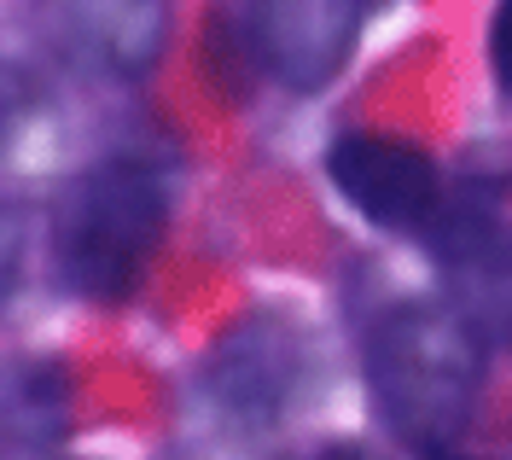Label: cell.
Listing matches in <instances>:
<instances>
[{"mask_svg":"<svg viewBox=\"0 0 512 460\" xmlns=\"http://www.w3.org/2000/svg\"><path fill=\"white\" fill-rule=\"evenodd\" d=\"M489 379V338L454 303H396L367 332V385L379 420L414 449L460 437Z\"/></svg>","mask_w":512,"mask_h":460,"instance_id":"1","label":"cell"},{"mask_svg":"<svg viewBox=\"0 0 512 460\" xmlns=\"http://www.w3.org/2000/svg\"><path fill=\"white\" fill-rule=\"evenodd\" d=\"M169 228V198L152 164L99 158L64 187L53 210L59 280L88 303H117L140 286Z\"/></svg>","mask_w":512,"mask_h":460,"instance_id":"2","label":"cell"},{"mask_svg":"<svg viewBox=\"0 0 512 460\" xmlns=\"http://www.w3.org/2000/svg\"><path fill=\"white\" fill-rule=\"evenodd\" d=\"M239 35H227L256 70L286 82L291 94H315L338 70L350 65L355 35H361V6L344 0H291V6H233L227 12Z\"/></svg>","mask_w":512,"mask_h":460,"instance_id":"3","label":"cell"},{"mask_svg":"<svg viewBox=\"0 0 512 460\" xmlns=\"http://www.w3.org/2000/svg\"><path fill=\"white\" fill-rule=\"evenodd\" d=\"M326 175H332V187L350 198L373 228L414 233V228H425V222H437L443 175H437V164L419 152L414 140L350 129V134L332 140Z\"/></svg>","mask_w":512,"mask_h":460,"instance_id":"4","label":"cell"},{"mask_svg":"<svg viewBox=\"0 0 512 460\" xmlns=\"http://www.w3.org/2000/svg\"><path fill=\"white\" fill-rule=\"evenodd\" d=\"M41 18L59 30L53 41L64 47V59L117 82H140L169 47V6L158 0H117V6L82 0V6H47Z\"/></svg>","mask_w":512,"mask_h":460,"instance_id":"5","label":"cell"},{"mask_svg":"<svg viewBox=\"0 0 512 460\" xmlns=\"http://www.w3.org/2000/svg\"><path fill=\"white\" fill-rule=\"evenodd\" d=\"M448 257L454 292H460V315L489 338L507 332L512 338V233H501L495 222H460L448 233V245H437Z\"/></svg>","mask_w":512,"mask_h":460,"instance_id":"6","label":"cell"},{"mask_svg":"<svg viewBox=\"0 0 512 460\" xmlns=\"http://www.w3.org/2000/svg\"><path fill=\"white\" fill-rule=\"evenodd\" d=\"M70 426L64 373L47 362L0 367V449H53Z\"/></svg>","mask_w":512,"mask_h":460,"instance_id":"7","label":"cell"},{"mask_svg":"<svg viewBox=\"0 0 512 460\" xmlns=\"http://www.w3.org/2000/svg\"><path fill=\"white\" fill-rule=\"evenodd\" d=\"M286 350L274 344V332H239L233 344L222 350V362H216V385H222V396L239 408V414H274V402H280V391H286V373H274L268 362H280Z\"/></svg>","mask_w":512,"mask_h":460,"instance_id":"8","label":"cell"},{"mask_svg":"<svg viewBox=\"0 0 512 460\" xmlns=\"http://www.w3.org/2000/svg\"><path fill=\"white\" fill-rule=\"evenodd\" d=\"M18 268H24V210L0 204V297L18 286Z\"/></svg>","mask_w":512,"mask_h":460,"instance_id":"9","label":"cell"},{"mask_svg":"<svg viewBox=\"0 0 512 460\" xmlns=\"http://www.w3.org/2000/svg\"><path fill=\"white\" fill-rule=\"evenodd\" d=\"M24 99H30L24 76L0 59V152H6V140H12V129H18V117H24Z\"/></svg>","mask_w":512,"mask_h":460,"instance_id":"10","label":"cell"},{"mask_svg":"<svg viewBox=\"0 0 512 460\" xmlns=\"http://www.w3.org/2000/svg\"><path fill=\"white\" fill-rule=\"evenodd\" d=\"M489 65H495V82L512 94V0L489 18Z\"/></svg>","mask_w":512,"mask_h":460,"instance_id":"11","label":"cell"},{"mask_svg":"<svg viewBox=\"0 0 512 460\" xmlns=\"http://www.w3.org/2000/svg\"><path fill=\"white\" fill-rule=\"evenodd\" d=\"M315 460H355V455H344V449H326V455H315Z\"/></svg>","mask_w":512,"mask_h":460,"instance_id":"12","label":"cell"},{"mask_svg":"<svg viewBox=\"0 0 512 460\" xmlns=\"http://www.w3.org/2000/svg\"><path fill=\"white\" fill-rule=\"evenodd\" d=\"M431 460H460V455H431Z\"/></svg>","mask_w":512,"mask_h":460,"instance_id":"13","label":"cell"}]
</instances>
